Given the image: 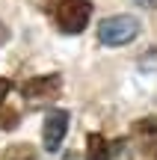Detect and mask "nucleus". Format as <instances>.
<instances>
[{
  "mask_svg": "<svg viewBox=\"0 0 157 160\" xmlns=\"http://www.w3.org/2000/svg\"><path fill=\"white\" fill-rule=\"evenodd\" d=\"M89 18H92V3H89V0H62V3L53 9V24H56L59 33H65V36L83 33Z\"/></svg>",
  "mask_w": 157,
  "mask_h": 160,
  "instance_id": "obj_1",
  "label": "nucleus"
},
{
  "mask_svg": "<svg viewBox=\"0 0 157 160\" xmlns=\"http://www.w3.org/2000/svg\"><path fill=\"white\" fill-rule=\"evenodd\" d=\"M140 36V21L130 15H116V18H107L101 21L98 27V39L101 45H110V48H119V45H128Z\"/></svg>",
  "mask_w": 157,
  "mask_h": 160,
  "instance_id": "obj_2",
  "label": "nucleus"
},
{
  "mask_svg": "<svg viewBox=\"0 0 157 160\" xmlns=\"http://www.w3.org/2000/svg\"><path fill=\"white\" fill-rule=\"evenodd\" d=\"M62 92V77L59 74H45V77H33L21 86V95L27 98L36 107H45V104H53Z\"/></svg>",
  "mask_w": 157,
  "mask_h": 160,
  "instance_id": "obj_3",
  "label": "nucleus"
},
{
  "mask_svg": "<svg viewBox=\"0 0 157 160\" xmlns=\"http://www.w3.org/2000/svg\"><path fill=\"white\" fill-rule=\"evenodd\" d=\"M65 133H68V113L65 110H51L45 116V128H42V142L47 151H59Z\"/></svg>",
  "mask_w": 157,
  "mask_h": 160,
  "instance_id": "obj_4",
  "label": "nucleus"
},
{
  "mask_svg": "<svg viewBox=\"0 0 157 160\" xmlns=\"http://www.w3.org/2000/svg\"><path fill=\"white\" fill-rule=\"evenodd\" d=\"M119 142H122V137L119 139H104L101 133H89V151H86V160H113L116 154Z\"/></svg>",
  "mask_w": 157,
  "mask_h": 160,
  "instance_id": "obj_5",
  "label": "nucleus"
},
{
  "mask_svg": "<svg viewBox=\"0 0 157 160\" xmlns=\"http://www.w3.org/2000/svg\"><path fill=\"white\" fill-rule=\"evenodd\" d=\"M0 160H36V148H33V145H27V142L9 145V148L0 154Z\"/></svg>",
  "mask_w": 157,
  "mask_h": 160,
  "instance_id": "obj_6",
  "label": "nucleus"
},
{
  "mask_svg": "<svg viewBox=\"0 0 157 160\" xmlns=\"http://www.w3.org/2000/svg\"><path fill=\"white\" fill-rule=\"evenodd\" d=\"M18 110H12V107H0V131H12V128L18 125Z\"/></svg>",
  "mask_w": 157,
  "mask_h": 160,
  "instance_id": "obj_7",
  "label": "nucleus"
},
{
  "mask_svg": "<svg viewBox=\"0 0 157 160\" xmlns=\"http://www.w3.org/2000/svg\"><path fill=\"white\" fill-rule=\"evenodd\" d=\"M136 133H142V137H157V119H142V122H136Z\"/></svg>",
  "mask_w": 157,
  "mask_h": 160,
  "instance_id": "obj_8",
  "label": "nucleus"
},
{
  "mask_svg": "<svg viewBox=\"0 0 157 160\" xmlns=\"http://www.w3.org/2000/svg\"><path fill=\"white\" fill-rule=\"evenodd\" d=\"M113 160H130V151H128V139L122 137V142H119L116 154H113Z\"/></svg>",
  "mask_w": 157,
  "mask_h": 160,
  "instance_id": "obj_9",
  "label": "nucleus"
},
{
  "mask_svg": "<svg viewBox=\"0 0 157 160\" xmlns=\"http://www.w3.org/2000/svg\"><path fill=\"white\" fill-rule=\"evenodd\" d=\"M62 160H86V154H80V151H65Z\"/></svg>",
  "mask_w": 157,
  "mask_h": 160,
  "instance_id": "obj_10",
  "label": "nucleus"
},
{
  "mask_svg": "<svg viewBox=\"0 0 157 160\" xmlns=\"http://www.w3.org/2000/svg\"><path fill=\"white\" fill-rule=\"evenodd\" d=\"M6 95H9V80H3V77H0V101H3Z\"/></svg>",
  "mask_w": 157,
  "mask_h": 160,
  "instance_id": "obj_11",
  "label": "nucleus"
},
{
  "mask_svg": "<svg viewBox=\"0 0 157 160\" xmlns=\"http://www.w3.org/2000/svg\"><path fill=\"white\" fill-rule=\"evenodd\" d=\"M9 42V30H6V24H0V45H6Z\"/></svg>",
  "mask_w": 157,
  "mask_h": 160,
  "instance_id": "obj_12",
  "label": "nucleus"
},
{
  "mask_svg": "<svg viewBox=\"0 0 157 160\" xmlns=\"http://www.w3.org/2000/svg\"><path fill=\"white\" fill-rule=\"evenodd\" d=\"M140 6H145V9H157V0H136Z\"/></svg>",
  "mask_w": 157,
  "mask_h": 160,
  "instance_id": "obj_13",
  "label": "nucleus"
}]
</instances>
